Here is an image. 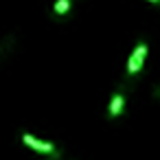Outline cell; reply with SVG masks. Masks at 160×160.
I'll return each mask as SVG.
<instances>
[{"label": "cell", "mask_w": 160, "mask_h": 160, "mask_svg": "<svg viewBox=\"0 0 160 160\" xmlns=\"http://www.w3.org/2000/svg\"><path fill=\"white\" fill-rule=\"evenodd\" d=\"M22 142H24V145H29L31 149L40 151V153H46V156H51L53 160L62 156V151H59L55 145H51V142H44V140H40V138H35V136H31V134H22Z\"/></svg>", "instance_id": "1"}, {"label": "cell", "mask_w": 160, "mask_h": 160, "mask_svg": "<svg viewBox=\"0 0 160 160\" xmlns=\"http://www.w3.org/2000/svg\"><path fill=\"white\" fill-rule=\"evenodd\" d=\"M123 103H125V94H123V90H116V92H114V97H112V101H110V110H108L110 118H116V116L121 114Z\"/></svg>", "instance_id": "2"}, {"label": "cell", "mask_w": 160, "mask_h": 160, "mask_svg": "<svg viewBox=\"0 0 160 160\" xmlns=\"http://www.w3.org/2000/svg\"><path fill=\"white\" fill-rule=\"evenodd\" d=\"M68 11H70V0H57L55 7H53V13H55L57 18H64Z\"/></svg>", "instance_id": "3"}, {"label": "cell", "mask_w": 160, "mask_h": 160, "mask_svg": "<svg viewBox=\"0 0 160 160\" xmlns=\"http://www.w3.org/2000/svg\"><path fill=\"white\" fill-rule=\"evenodd\" d=\"M132 57L142 66V64H145V57H147V44H145V42H140V44L136 46V51L132 53Z\"/></svg>", "instance_id": "4"}, {"label": "cell", "mask_w": 160, "mask_h": 160, "mask_svg": "<svg viewBox=\"0 0 160 160\" xmlns=\"http://www.w3.org/2000/svg\"><path fill=\"white\" fill-rule=\"evenodd\" d=\"M140 68H142V66L129 55V59H127V75H129V77H136V75L140 72Z\"/></svg>", "instance_id": "5"}, {"label": "cell", "mask_w": 160, "mask_h": 160, "mask_svg": "<svg viewBox=\"0 0 160 160\" xmlns=\"http://www.w3.org/2000/svg\"><path fill=\"white\" fill-rule=\"evenodd\" d=\"M149 2H153V5H160V0H149Z\"/></svg>", "instance_id": "6"}, {"label": "cell", "mask_w": 160, "mask_h": 160, "mask_svg": "<svg viewBox=\"0 0 160 160\" xmlns=\"http://www.w3.org/2000/svg\"><path fill=\"white\" fill-rule=\"evenodd\" d=\"M156 94H158V97H160V88H158V90H156Z\"/></svg>", "instance_id": "7"}]
</instances>
